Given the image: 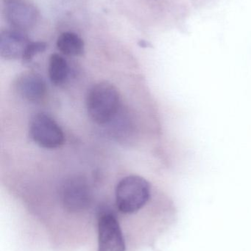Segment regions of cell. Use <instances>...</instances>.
Instances as JSON below:
<instances>
[{"mask_svg":"<svg viewBox=\"0 0 251 251\" xmlns=\"http://www.w3.org/2000/svg\"><path fill=\"white\" fill-rule=\"evenodd\" d=\"M120 95L116 87L108 82L93 85L86 96L87 112L93 122L103 125L112 122L120 108Z\"/></svg>","mask_w":251,"mask_h":251,"instance_id":"cell-1","label":"cell"},{"mask_svg":"<svg viewBox=\"0 0 251 251\" xmlns=\"http://www.w3.org/2000/svg\"><path fill=\"white\" fill-rule=\"evenodd\" d=\"M151 196V187L147 180L139 176L122 178L115 189V200L119 212L125 215L137 213Z\"/></svg>","mask_w":251,"mask_h":251,"instance_id":"cell-2","label":"cell"},{"mask_svg":"<svg viewBox=\"0 0 251 251\" xmlns=\"http://www.w3.org/2000/svg\"><path fill=\"white\" fill-rule=\"evenodd\" d=\"M97 251H126L125 237L116 215L108 207L97 213Z\"/></svg>","mask_w":251,"mask_h":251,"instance_id":"cell-3","label":"cell"},{"mask_svg":"<svg viewBox=\"0 0 251 251\" xmlns=\"http://www.w3.org/2000/svg\"><path fill=\"white\" fill-rule=\"evenodd\" d=\"M60 198L63 209L69 213L76 214L90 207L93 195L86 179L81 176H74L62 184Z\"/></svg>","mask_w":251,"mask_h":251,"instance_id":"cell-4","label":"cell"},{"mask_svg":"<svg viewBox=\"0 0 251 251\" xmlns=\"http://www.w3.org/2000/svg\"><path fill=\"white\" fill-rule=\"evenodd\" d=\"M29 132L34 143L44 149H57L64 143L65 136L60 126L44 113H37L32 116Z\"/></svg>","mask_w":251,"mask_h":251,"instance_id":"cell-5","label":"cell"},{"mask_svg":"<svg viewBox=\"0 0 251 251\" xmlns=\"http://www.w3.org/2000/svg\"><path fill=\"white\" fill-rule=\"evenodd\" d=\"M3 14L10 27L29 30L40 19L38 7L31 0H2Z\"/></svg>","mask_w":251,"mask_h":251,"instance_id":"cell-6","label":"cell"},{"mask_svg":"<svg viewBox=\"0 0 251 251\" xmlns=\"http://www.w3.org/2000/svg\"><path fill=\"white\" fill-rule=\"evenodd\" d=\"M18 94L29 102L42 101L47 94V87L42 76L33 72H25L18 76L15 83Z\"/></svg>","mask_w":251,"mask_h":251,"instance_id":"cell-7","label":"cell"},{"mask_svg":"<svg viewBox=\"0 0 251 251\" xmlns=\"http://www.w3.org/2000/svg\"><path fill=\"white\" fill-rule=\"evenodd\" d=\"M30 40L23 31L6 29L0 34V54L6 60L22 58Z\"/></svg>","mask_w":251,"mask_h":251,"instance_id":"cell-8","label":"cell"},{"mask_svg":"<svg viewBox=\"0 0 251 251\" xmlns=\"http://www.w3.org/2000/svg\"><path fill=\"white\" fill-rule=\"evenodd\" d=\"M56 44L62 54L72 57L82 55L85 50L84 41L75 32H64L60 34Z\"/></svg>","mask_w":251,"mask_h":251,"instance_id":"cell-9","label":"cell"},{"mask_svg":"<svg viewBox=\"0 0 251 251\" xmlns=\"http://www.w3.org/2000/svg\"><path fill=\"white\" fill-rule=\"evenodd\" d=\"M69 66L66 59L59 54H53L49 59L48 74L50 81L56 86L63 85L69 76Z\"/></svg>","mask_w":251,"mask_h":251,"instance_id":"cell-10","label":"cell"},{"mask_svg":"<svg viewBox=\"0 0 251 251\" xmlns=\"http://www.w3.org/2000/svg\"><path fill=\"white\" fill-rule=\"evenodd\" d=\"M47 48V44L43 41H30L25 52H24L22 60L25 63H29L32 61L35 55L40 53L44 52Z\"/></svg>","mask_w":251,"mask_h":251,"instance_id":"cell-11","label":"cell"},{"mask_svg":"<svg viewBox=\"0 0 251 251\" xmlns=\"http://www.w3.org/2000/svg\"><path fill=\"white\" fill-rule=\"evenodd\" d=\"M139 45L141 47H148V43L146 41H144V40H141V41H139Z\"/></svg>","mask_w":251,"mask_h":251,"instance_id":"cell-12","label":"cell"}]
</instances>
